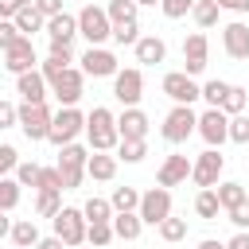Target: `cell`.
<instances>
[{"label":"cell","mask_w":249,"mask_h":249,"mask_svg":"<svg viewBox=\"0 0 249 249\" xmlns=\"http://www.w3.org/2000/svg\"><path fill=\"white\" fill-rule=\"evenodd\" d=\"M86 140H89V152H113V148L121 144L117 117H113L105 105H93V113L86 117Z\"/></svg>","instance_id":"obj_1"},{"label":"cell","mask_w":249,"mask_h":249,"mask_svg":"<svg viewBox=\"0 0 249 249\" xmlns=\"http://www.w3.org/2000/svg\"><path fill=\"white\" fill-rule=\"evenodd\" d=\"M78 35L89 43V47H101L105 39H113V19L101 4H86L78 12Z\"/></svg>","instance_id":"obj_2"},{"label":"cell","mask_w":249,"mask_h":249,"mask_svg":"<svg viewBox=\"0 0 249 249\" xmlns=\"http://www.w3.org/2000/svg\"><path fill=\"white\" fill-rule=\"evenodd\" d=\"M86 160H89V152L74 140V144H62L58 148V175H62V191H78L82 187V179H86Z\"/></svg>","instance_id":"obj_3"},{"label":"cell","mask_w":249,"mask_h":249,"mask_svg":"<svg viewBox=\"0 0 249 249\" xmlns=\"http://www.w3.org/2000/svg\"><path fill=\"white\" fill-rule=\"evenodd\" d=\"M82 132H86V113H78L74 105H62V109L54 113V121H51V132H47V140L62 148V144H74Z\"/></svg>","instance_id":"obj_4"},{"label":"cell","mask_w":249,"mask_h":249,"mask_svg":"<svg viewBox=\"0 0 249 249\" xmlns=\"http://www.w3.org/2000/svg\"><path fill=\"white\" fill-rule=\"evenodd\" d=\"M51 121H54V113L47 109V101H23L19 105V128L27 140H47Z\"/></svg>","instance_id":"obj_5"},{"label":"cell","mask_w":249,"mask_h":249,"mask_svg":"<svg viewBox=\"0 0 249 249\" xmlns=\"http://www.w3.org/2000/svg\"><path fill=\"white\" fill-rule=\"evenodd\" d=\"M160 132H163L167 144H183L191 132H198V113H195L191 105H175V109L163 117V128H160Z\"/></svg>","instance_id":"obj_6"},{"label":"cell","mask_w":249,"mask_h":249,"mask_svg":"<svg viewBox=\"0 0 249 249\" xmlns=\"http://www.w3.org/2000/svg\"><path fill=\"white\" fill-rule=\"evenodd\" d=\"M54 233L66 241V249H74V245H82L86 241V230H89V222H86V214L78 210V206H62L54 218Z\"/></svg>","instance_id":"obj_7"},{"label":"cell","mask_w":249,"mask_h":249,"mask_svg":"<svg viewBox=\"0 0 249 249\" xmlns=\"http://www.w3.org/2000/svg\"><path fill=\"white\" fill-rule=\"evenodd\" d=\"M198 136L206 140V148H222L230 140V113H222L218 105L198 113Z\"/></svg>","instance_id":"obj_8"},{"label":"cell","mask_w":249,"mask_h":249,"mask_svg":"<svg viewBox=\"0 0 249 249\" xmlns=\"http://www.w3.org/2000/svg\"><path fill=\"white\" fill-rule=\"evenodd\" d=\"M222 167H226V156H222V148H206L202 156H195L191 179L198 183V191H202V187H218V179H222Z\"/></svg>","instance_id":"obj_9"},{"label":"cell","mask_w":249,"mask_h":249,"mask_svg":"<svg viewBox=\"0 0 249 249\" xmlns=\"http://www.w3.org/2000/svg\"><path fill=\"white\" fill-rule=\"evenodd\" d=\"M163 93H167L175 105H191V101L202 97V86H198L187 70H171V74H163Z\"/></svg>","instance_id":"obj_10"},{"label":"cell","mask_w":249,"mask_h":249,"mask_svg":"<svg viewBox=\"0 0 249 249\" xmlns=\"http://www.w3.org/2000/svg\"><path fill=\"white\" fill-rule=\"evenodd\" d=\"M136 214L144 218V226H160V222L171 214V191H167V187H152V191H144Z\"/></svg>","instance_id":"obj_11"},{"label":"cell","mask_w":249,"mask_h":249,"mask_svg":"<svg viewBox=\"0 0 249 249\" xmlns=\"http://www.w3.org/2000/svg\"><path fill=\"white\" fill-rule=\"evenodd\" d=\"M51 89H54V97H58V105H78V97L86 93V70H78V66H66L54 82H51Z\"/></svg>","instance_id":"obj_12"},{"label":"cell","mask_w":249,"mask_h":249,"mask_svg":"<svg viewBox=\"0 0 249 249\" xmlns=\"http://www.w3.org/2000/svg\"><path fill=\"white\" fill-rule=\"evenodd\" d=\"M113 97H117L121 105H140V97H144V74H140L136 66L117 70V74H113Z\"/></svg>","instance_id":"obj_13"},{"label":"cell","mask_w":249,"mask_h":249,"mask_svg":"<svg viewBox=\"0 0 249 249\" xmlns=\"http://www.w3.org/2000/svg\"><path fill=\"white\" fill-rule=\"evenodd\" d=\"M206 58H210V43H206V35H202V31H191V35L183 39V70L195 78V74L206 70Z\"/></svg>","instance_id":"obj_14"},{"label":"cell","mask_w":249,"mask_h":249,"mask_svg":"<svg viewBox=\"0 0 249 249\" xmlns=\"http://www.w3.org/2000/svg\"><path fill=\"white\" fill-rule=\"evenodd\" d=\"M35 62H39V54H35V43H31L27 35H19V39L4 51V70H12V74H27V70H35Z\"/></svg>","instance_id":"obj_15"},{"label":"cell","mask_w":249,"mask_h":249,"mask_svg":"<svg viewBox=\"0 0 249 249\" xmlns=\"http://www.w3.org/2000/svg\"><path fill=\"white\" fill-rule=\"evenodd\" d=\"M222 51H226L233 62H245V58H249V27H245L241 19H233V23L222 27Z\"/></svg>","instance_id":"obj_16"},{"label":"cell","mask_w":249,"mask_h":249,"mask_svg":"<svg viewBox=\"0 0 249 249\" xmlns=\"http://www.w3.org/2000/svg\"><path fill=\"white\" fill-rule=\"evenodd\" d=\"M82 70H86V78H113L117 74V54L105 51V47H89L82 54Z\"/></svg>","instance_id":"obj_17"},{"label":"cell","mask_w":249,"mask_h":249,"mask_svg":"<svg viewBox=\"0 0 249 249\" xmlns=\"http://www.w3.org/2000/svg\"><path fill=\"white\" fill-rule=\"evenodd\" d=\"M117 128H121V140H144L148 136V113L140 105H124V113L117 117Z\"/></svg>","instance_id":"obj_18"},{"label":"cell","mask_w":249,"mask_h":249,"mask_svg":"<svg viewBox=\"0 0 249 249\" xmlns=\"http://www.w3.org/2000/svg\"><path fill=\"white\" fill-rule=\"evenodd\" d=\"M191 167H195V160H187V156H167L163 167H160V175H156V183H160V187H179V183L191 179Z\"/></svg>","instance_id":"obj_19"},{"label":"cell","mask_w":249,"mask_h":249,"mask_svg":"<svg viewBox=\"0 0 249 249\" xmlns=\"http://www.w3.org/2000/svg\"><path fill=\"white\" fill-rule=\"evenodd\" d=\"M16 93L23 101H47V78H43V70L16 74Z\"/></svg>","instance_id":"obj_20"},{"label":"cell","mask_w":249,"mask_h":249,"mask_svg":"<svg viewBox=\"0 0 249 249\" xmlns=\"http://www.w3.org/2000/svg\"><path fill=\"white\" fill-rule=\"evenodd\" d=\"M117 156H109V152H89V160H86V175L93 179V183H109L113 175H117Z\"/></svg>","instance_id":"obj_21"},{"label":"cell","mask_w":249,"mask_h":249,"mask_svg":"<svg viewBox=\"0 0 249 249\" xmlns=\"http://www.w3.org/2000/svg\"><path fill=\"white\" fill-rule=\"evenodd\" d=\"M74 35H78V16L58 12V16L47 19V39H51V43H70Z\"/></svg>","instance_id":"obj_22"},{"label":"cell","mask_w":249,"mask_h":249,"mask_svg":"<svg viewBox=\"0 0 249 249\" xmlns=\"http://www.w3.org/2000/svg\"><path fill=\"white\" fill-rule=\"evenodd\" d=\"M163 58H167V43H163L160 35H140V39H136V62L156 66V62H163Z\"/></svg>","instance_id":"obj_23"},{"label":"cell","mask_w":249,"mask_h":249,"mask_svg":"<svg viewBox=\"0 0 249 249\" xmlns=\"http://www.w3.org/2000/svg\"><path fill=\"white\" fill-rule=\"evenodd\" d=\"M140 230H144V218H140L136 210H117V214H113V233H117L121 241H136Z\"/></svg>","instance_id":"obj_24"},{"label":"cell","mask_w":249,"mask_h":249,"mask_svg":"<svg viewBox=\"0 0 249 249\" xmlns=\"http://www.w3.org/2000/svg\"><path fill=\"white\" fill-rule=\"evenodd\" d=\"M12 23H16V27H19V35H27V39H31L35 31H47V16H43V12L35 8V4H27V8H19Z\"/></svg>","instance_id":"obj_25"},{"label":"cell","mask_w":249,"mask_h":249,"mask_svg":"<svg viewBox=\"0 0 249 249\" xmlns=\"http://www.w3.org/2000/svg\"><path fill=\"white\" fill-rule=\"evenodd\" d=\"M12 245H23V249H35L39 245V226H35V218H19V222H12Z\"/></svg>","instance_id":"obj_26"},{"label":"cell","mask_w":249,"mask_h":249,"mask_svg":"<svg viewBox=\"0 0 249 249\" xmlns=\"http://www.w3.org/2000/svg\"><path fill=\"white\" fill-rule=\"evenodd\" d=\"M218 210H222L218 191H214V187H202V191L195 195V214H198V218H206V222H214V218H218Z\"/></svg>","instance_id":"obj_27"},{"label":"cell","mask_w":249,"mask_h":249,"mask_svg":"<svg viewBox=\"0 0 249 249\" xmlns=\"http://www.w3.org/2000/svg\"><path fill=\"white\" fill-rule=\"evenodd\" d=\"M214 191H218V202H222V210H233V206H241V202L249 198V191H245L241 183H218Z\"/></svg>","instance_id":"obj_28"},{"label":"cell","mask_w":249,"mask_h":249,"mask_svg":"<svg viewBox=\"0 0 249 249\" xmlns=\"http://www.w3.org/2000/svg\"><path fill=\"white\" fill-rule=\"evenodd\" d=\"M82 214H86V222H113V214H117V210H113V202H109V198H97V195H93V198H86Z\"/></svg>","instance_id":"obj_29"},{"label":"cell","mask_w":249,"mask_h":249,"mask_svg":"<svg viewBox=\"0 0 249 249\" xmlns=\"http://www.w3.org/2000/svg\"><path fill=\"white\" fill-rule=\"evenodd\" d=\"M191 16H195V23L206 31V27H214L218 23V16H222V8H218V0H195V8H191Z\"/></svg>","instance_id":"obj_30"},{"label":"cell","mask_w":249,"mask_h":249,"mask_svg":"<svg viewBox=\"0 0 249 249\" xmlns=\"http://www.w3.org/2000/svg\"><path fill=\"white\" fill-rule=\"evenodd\" d=\"M58 210H62V191H39L35 214H39V218H54Z\"/></svg>","instance_id":"obj_31"},{"label":"cell","mask_w":249,"mask_h":249,"mask_svg":"<svg viewBox=\"0 0 249 249\" xmlns=\"http://www.w3.org/2000/svg\"><path fill=\"white\" fill-rule=\"evenodd\" d=\"M113 237H117V233H113V222H89V230H86V241H89L93 249H105Z\"/></svg>","instance_id":"obj_32"},{"label":"cell","mask_w":249,"mask_h":249,"mask_svg":"<svg viewBox=\"0 0 249 249\" xmlns=\"http://www.w3.org/2000/svg\"><path fill=\"white\" fill-rule=\"evenodd\" d=\"M226 93H230V82H222V78H210V82H202V101H206V105H218V109H222Z\"/></svg>","instance_id":"obj_33"},{"label":"cell","mask_w":249,"mask_h":249,"mask_svg":"<svg viewBox=\"0 0 249 249\" xmlns=\"http://www.w3.org/2000/svg\"><path fill=\"white\" fill-rule=\"evenodd\" d=\"M245 105H249V89H245V86H230V93H226V101H222V113L237 117Z\"/></svg>","instance_id":"obj_34"},{"label":"cell","mask_w":249,"mask_h":249,"mask_svg":"<svg viewBox=\"0 0 249 249\" xmlns=\"http://www.w3.org/2000/svg\"><path fill=\"white\" fill-rule=\"evenodd\" d=\"M148 156V144L144 140H121L117 144V160H124V163H140Z\"/></svg>","instance_id":"obj_35"},{"label":"cell","mask_w":249,"mask_h":249,"mask_svg":"<svg viewBox=\"0 0 249 249\" xmlns=\"http://www.w3.org/2000/svg\"><path fill=\"white\" fill-rule=\"evenodd\" d=\"M109 202H113V210H140V191L136 187H117Z\"/></svg>","instance_id":"obj_36"},{"label":"cell","mask_w":249,"mask_h":249,"mask_svg":"<svg viewBox=\"0 0 249 249\" xmlns=\"http://www.w3.org/2000/svg\"><path fill=\"white\" fill-rule=\"evenodd\" d=\"M136 8H140L136 0H109V4H105V12H109V19H113V23L136 19Z\"/></svg>","instance_id":"obj_37"},{"label":"cell","mask_w":249,"mask_h":249,"mask_svg":"<svg viewBox=\"0 0 249 249\" xmlns=\"http://www.w3.org/2000/svg\"><path fill=\"white\" fill-rule=\"evenodd\" d=\"M19 191H23L19 179H8V175H4V179H0V210H16V206H19Z\"/></svg>","instance_id":"obj_38"},{"label":"cell","mask_w":249,"mask_h":249,"mask_svg":"<svg viewBox=\"0 0 249 249\" xmlns=\"http://www.w3.org/2000/svg\"><path fill=\"white\" fill-rule=\"evenodd\" d=\"M160 237H163V241H171V245H175V241H183V237H187V222L167 214V218L160 222Z\"/></svg>","instance_id":"obj_39"},{"label":"cell","mask_w":249,"mask_h":249,"mask_svg":"<svg viewBox=\"0 0 249 249\" xmlns=\"http://www.w3.org/2000/svg\"><path fill=\"white\" fill-rule=\"evenodd\" d=\"M113 39H117L121 47H136V39H140V27H136V19L113 23Z\"/></svg>","instance_id":"obj_40"},{"label":"cell","mask_w":249,"mask_h":249,"mask_svg":"<svg viewBox=\"0 0 249 249\" xmlns=\"http://www.w3.org/2000/svg\"><path fill=\"white\" fill-rule=\"evenodd\" d=\"M35 191H62V175H58V167H39Z\"/></svg>","instance_id":"obj_41"},{"label":"cell","mask_w":249,"mask_h":249,"mask_svg":"<svg viewBox=\"0 0 249 249\" xmlns=\"http://www.w3.org/2000/svg\"><path fill=\"white\" fill-rule=\"evenodd\" d=\"M66 66H70V62H66V58H58V54H47V58H43V66H39V70H43V78H47V86H51V82H54V78H58V74H62V70H66Z\"/></svg>","instance_id":"obj_42"},{"label":"cell","mask_w":249,"mask_h":249,"mask_svg":"<svg viewBox=\"0 0 249 249\" xmlns=\"http://www.w3.org/2000/svg\"><path fill=\"white\" fill-rule=\"evenodd\" d=\"M230 140L233 144H249V117H230Z\"/></svg>","instance_id":"obj_43"},{"label":"cell","mask_w":249,"mask_h":249,"mask_svg":"<svg viewBox=\"0 0 249 249\" xmlns=\"http://www.w3.org/2000/svg\"><path fill=\"white\" fill-rule=\"evenodd\" d=\"M160 8H163L167 19H183V16L195 8V0H160Z\"/></svg>","instance_id":"obj_44"},{"label":"cell","mask_w":249,"mask_h":249,"mask_svg":"<svg viewBox=\"0 0 249 249\" xmlns=\"http://www.w3.org/2000/svg\"><path fill=\"white\" fill-rule=\"evenodd\" d=\"M19 167V152L12 148V144H0V179L8 175V171H16Z\"/></svg>","instance_id":"obj_45"},{"label":"cell","mask_w":249,"mask_h":249,"mask_svg":"<svg viewBox=\"0 0 249 249\" xmlns=\"http://www.w3.org/2000/svg\"><path fill=\"white\" fill-rule=\"evenodd\" d=\"M16 179H19V187H35V179H39V163H23V160H19Z\"/></svg>","instance_id":"obj_46"},{"label":"cell","mask_w":249,"mask_h":249,"mask_svg":"<svg viewBox=\"0 0 249 249\" xmlns=\"http://www.w3.org/2000/svg\"><path fill=\"white\" fill-rule=\"evenodd\" d=\"M16 124H19V105L0 101V128H16Z\"/></svg>","instance_id":"obj_47"},{"label":"cell","mask_w":249,"mask_h":249,"mask_svg":"<svg viewBox=\"0 0 249 249\" xmlns=\"http://www.w3.org/2000/svg\"><path fill=\"white\" fill-rule=\"evenodd\" d=\"M16 39H19V27H16L12 19H0V51H8Z\"/></svg>","instance_id":"obj_48"},{"label":"cell","mask_w":249,"mask_h":249,"mask_svg":"<svg viewBox=\"0 0 249 249\" xmlns=\"http://www.w3.org/2000/svg\"><path fill=\"white\" fill-rule=\"evenodd\" d=\"M230 214V222L237 226V230H249V198L241 202V206H233V210H226Z\"/></svg>","instance_id":"obj_49"},{"label":"cell","mask_w":249,"mask_h":249,"mask_svg":"<svg viewBox=\"0 0 249 249\" xmlns=\"http://www.w3.org/2000/svg\"><path fill=\"white\" fill-rule=\"evenodd\" d=\"M35 8L51 19V16H58V12H62V0H35Z\"/></svg>","instance_id":"obj_50"},{"label":"cell","mask_w":249,"mask_h":249,"mask_svg":"<svg viewBox=\"0 0 249 249\" xmlns=\"http://www.w3.org/2000/svg\"><path fill=\"white\" fill-rule=\"evenodd\" d=\"M226 249H249V230H237V233L226 241Z\"/></svg>","instance_id":"obj_51"},{"label":"cell","mask_w":249,"mask_h":249,"mask_svg":"<svg viewBox=\"0 0 249 249\" xmlns=\"http://www.w3.org/2000/svg\"><path fill=\"white\" fill-rule=\"evenodd\" d=\"M35 249H66V241L58 237V233H51V237H39V245Z\"/></svg>","instance_id":"obj_52"},{"label":"cell","mask_w":249,"mask_h":249,"mask_svg":"<svg viewBox=\"0 0 249 249\" xmlns=\"http://www.w3.org/2000/svg\"><path fill=\"white\" fill-rule=\"evenodd\" d=\"M222 12H249V0H218Z\"/></svg>","instance_id":"obj_53"},{"label":"cell","mask_w":249,"mask_h":249,"mask_svg":"<svg viewBox=\"0 0 249 249\" xmlns=\"http://www.w3.org/2000/svg\"><path fill=\"white\" fill-rule=\"evenodd\" d=\"M47 54H58V58L74 62V54H70V43H51V51H47Z\"/></svg>","instance_id":"obj_54"},{"label":"cell","mask_w":249,"mask_h":249,"mask_svg":"<svg viewBox=\"0 0 249 249\" xmlns=\"http://www.w3.org/2000/svg\"><path fill=\"white\" fill-rule=\"evenodd\" d=\"M16 12H19L16 0H0V19H16Z\"/></svg>","instance_id":"obj_55"},{"label":"cell","mask_w":249,"mask_h":249,"mask_svg":"<svg viewBox=\"0 0 249 249\" xmlns=\"http://www.w3.org/2000/svg\"><path fill=\"white\" fill-rule=\"evenodd\" d=\"M12 233V218H8V210H0V237H8Z\"/></svg>","instance_id":"obj_56"},{"label":"cell","mask_w":249,"mask_h":249,"mask_svg":"<svg viewBox=\"0 0 249 249\" xmlns=\"http://www.w3.org/2000/svg\"><path fill=\"white\" fill-rule=\"evenodd\" d=\"M198 249H226L222 241H214V237H206V241H198Z\"/></svg>","instance_id":"obj_57"},{"label":"cell","mask_w":249,"mask_h":249,"mask_svg":"<svg viewBox=\"0 0 249 249\" xmlns=\"http://www.w3.org/2000/svg\"><path fill=\"white\" fill-rule=\"evenodd\" d=\"M16 4H19V8H27V4H35V0H16Z\"/></svg>","instance_id":"obj_58"},{"label":"cell","mask_w":249,"mask_h":249,"mask_svg":"<svg viewBox=\"0 0 249 249\" xmlns=\"http://www.w3.org/2000/svg\"><path fill=\"white\" fill-rule=\"evenodd\" d=\"M136 4H160V0H136Z\"/></svg>","instance_id":"obj_59"},{"label":"cell","mask_w":249,"mask_h":249,"mask_svg":"<svg viewBox=\"0 0 249 249\" xmlns=\"http://www.w3.org/2000/svg\"><path fill=\"white\" fill-rule=\"evenodd\" d=\"M12 249H23V245H12Z\"/></svg>","instance_id":"obj_60"},{"label":"cell","mask_w":249,"mask_h":249,"mask_svg":"<svg viewBox=\"0 0 249 249\" xmlns=\"http://www.w3.org/2000/svg\"><path fill=\"white\" fill-rule=\"evenodd\" d=\"M89 249H93V245H89Z\"/></svg>","instance_id":"obj_61"}]
</instances>
